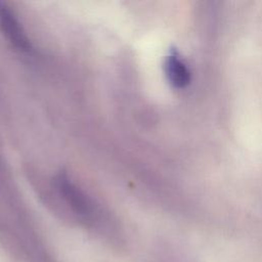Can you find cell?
Segmentation results:
<instances>
[{
    "label": "cell",
    "instance_id": "obj_1",
    "mask_svg": "<svg viewBox=\"0 0 262 262\" xmlns=\"http://www.w3.org/2000/svg\"><path fill=\"white\" fill-rule=\"evenodd\" d=\"M55 182L60 195L77 214L84 216L90 214L92 208L89 198L72 182L66 172H60L57 175Z\"/></svg>",
    "mask_w": 262,
    "mask_h": 262
},
{
    "label": "cell",
    "instance_id": "obj_2",
    "mask_svg": "<svg viewBox=\"0 0 262 262\" xmlns=\"http://www.w3.org/2000/svg\"><path fill=\"white\" fill-rule=\"evenodd\" d=\"M0 29L14 47L24 51L31 49L30 40L16 15L2 2H0Z\"/></svg>",
    "mask_w": 262,
    "mask_h": 262
},
{
    "label": "cell",
    "instance_id": "obj_3",
    "mask_svg": "<svg viewBox=\"0 0 262 262\" xmlns=\"http://www.w3.org/2000/svg\"><path fill=\"white\" fill-rule=\"evenodd\" d=\"M164 70L169 83L175 88H184L190 82V72L175 48L165 58Z\"/></svg>",
    "mask_w": 262,
    "mask_h": 262
}]
</instances>
